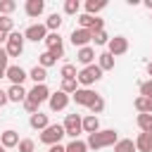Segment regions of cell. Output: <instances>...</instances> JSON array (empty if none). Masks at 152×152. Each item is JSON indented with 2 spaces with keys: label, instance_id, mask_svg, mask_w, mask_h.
I'll return each mask as SVG.
<instances>
[{
  "label": "cell",
  "instance_id": "1",
  "mask_svg": "<svg viewBox=\"0 0 152 152\" xmlns=\"http://www.w3.org/2000/svg\"><path fill=\"white\" fill-rule=\"evenodd\" d=\"M116 140H119L116 131H114V128H107V131H95V133H90L88 140H86V145H88L90 150H102V147L116 145Z\"/></svg>",
  "mask_w": 152,
  "mask_h": 152
},
{
  "label": "cell",
  "instance_id": "2",
  "mask_svg": "<svg viewBox=\"0 0 152 152\" xmlns=\"http://www.w3.org/2000/svg\"><path fill=\"white\" fill-rule=\"evenodd\" d=\"M102 78V69L97 66V64H90V66H83L78 74H76V81L83 86V88H88V86H93V83H97Z\"/></svg>",
  "mask_w": 152,
  "mask_h": 152
},
{
  "label": "cell",
  "instance_id": "3",
  "mask_svg": "<svg viewBox=\"0 0 152 152\" xmlns=\"http://www.w3.org/2000/svg\"><path fill=\"white\" fill-rule=\"evenodd\" d=\"M62 138H64V126L62 124H50L43 133H40V142L45 145H62Z\"/></svg>",
  "mask_w": 152,
  "mask_h": 152
},
{
  "label": "cell",
  "instance_id": "4",
  "mask_svg": "<svg viewBox=\"0 0 152 152\" xmlns=\"http://www.w3.org/2000/svg\"><path fill=\"white\" fill-rule=\"evenodd\" d=\"M62 126H64V135H69L71 140H78V133L83 131V119L78 114H66Z\"/></svg>",
  "mask_w": 152,
  "mask_h": 152
},
{
  "label": "cell",
  "instance_id": "5",
  "mask_svg": "<svg viewBox=\"0 0 152 152\" xmlns=\"http://www.w3.org/2000/svg\"><path fill=\"white\" fill-rule=\"evenodd\" d=\"M7 45H5V50H7V55L10 57H19L21 52H24V33H17V31H12L10 36H7V40H5Z\"/></svg>",
  "mask_w": 152,
  "mask_h": 152
},
{
  "label": "cell",
  "instance_id": "6",
  "mask_svg": "<svg viewBox=\"0 0 152 152\" xmlns=\"http://www.w3.org/2000/svg\"><path fill=\"white\" fill-rule=\"evenodd\" d=\"M45 45H48V52H50L55 59L64 57V43H62V36H59V33H48Z\"/></svg>",
  "mask_w": 152,
  "mask_h": 152
},
{
  "label": "cell",
  "instance_id": "7",
  "mask_svg": "<svg viewBox=\"0 0 152 152\" xmlns=\"http://www.w3.org/2000/svg\"><path fill=\"white\" fill-rule=\"evenodd\" d=\"M48 97H50V90H48L45 83H38V86H33V88L26 93V100L33 102V104H38V107H40V102H45Z\"/></svg>",
  "mask_w": 152,
  "mask_h": 152
},
{
  "label": "cell",
  "instance_id": "8",
  "mask_svg": "<svg viewBox=\"0 0 152 152\" xmlns=\"http://www.w3.org/2000/svg\"><path fill=\"white\" fill-rule=\"evenodd\" d=\"M69 40H71L74 48H86L93 40V31H88V28H74L71 36H69Z\"/></svg>",
  "mask_w": 152,
  "mask_h": 152
},
{
  "label": "cell",
  "instance_id": "9",
  "mask_svg": "<svg viewBox=\"0 0 152 152\" xmlns=\"http://www.w3.org/2000/svg\"><path fill=\"white\" fill-rule=\"evenodd\" d=\"M128 50V38H124V36H114V38H109V43H107V52L112 55V57H119V55H124Z\"/></svg>",
  "mask_w": 152,
  "mask_h": 152
},
{
  "label": "cell",
  "instance_id": "10",
  "mask_svg": "<svg viewBox=\"0 0 152 152\" xmlns=\"http://www.w3.org/2000/svg\"><path fill=\"white\" fill-rule=\"evenodd\" d=\"M24 38H26V40H33V43L45 40V38H48V28H45V24H31V26L24 31Z\"/></svg>",
  "mask_w": 152,
  "mask_h": 152
},
{
  "label": "cell",
  "instance_id": "11",
  "mask_svg": "<svg viewBox=\"0 0 152 152\" xmlns=\"http://www.w3.org/2000/svg\"><path fill=\"white\" fill-rule=\"evenodd\" d=\"M5 78H10V81H12V86H21V83L28 78V74H26L19 64H12V66H7V69H5Z\"/></svg>",
  "mask_w": 152,
  "mask_h": 152
},
{
  "label": "cell",
  "instance_id": "12",
  "mask_svg": "<svg viewBox=\"0 0 152 152\" xmlns=\"http://www.w3.org/2000/svg\"><path fill=\"white\" fill-rule=\"evenodd\" d=\"M71 97H74V102H76V104H81V107H90V104H93V100L97 97V93H95V90H90V88H78Z\"/></svg>",
  "mask_w": 152,
  "mask_h": 152
},
{
  "label": "cell",
  "instance_id": "13",
  "mask_svg": "<svg viewBox=\"0 0 152 152\" xmlns=\"http://www.w3.org/2000/svg\"><path fill=\"white\" fill-rule=\"evenodd\" d=\"M78 24H81L78 28H88V31H93V33L104 28V21L97 19V17H90V14H81V17H78Z\"/></svg>",
  "mask_w": 152,
  "mask_h": 152
},
{
  "label": "cell",
  "instance_id": "14",
  "mask_svg": "<svg viewBox=\"0 0 152 152\" xmlns=\"http://www.w3.org/2000/svg\"><path fill=\"white\" fill-rule=\"evenodd\" d=\"M48 102H50V109H52V112H62V109H66V104H69V95L62 93V90H57V93H50Z\"/></svg>",
  "mask_w": 152,
  "mask_h": 152
},
{
  "label": "cell",
  "instance_id": "15",
  "mask_svg": "<svg viewBox=\"0 0 152 152\" xmlns=\"http://www.w3.org/2000/svg\"><path fill=\"white\" fill-rule=\"evenodd\" d=\"M28 124H31V128H36V131H45V128L50 126V119H48V114H43V112H36V114H31Z\"/></svg>",
  "mask_w": 152,
  "mask_h": 152
},
{
  "label": "cell",
  "instance_id": "16",
  "mask_svg": "<svg viewBox=\"0 0 152 152\" xmlns=\"http://www.w3.org/2000/svg\"><path fill=\"white\" fill-rule=\"evenodd\" d=\"M76 59H78L83 66H90V64H93V59H95V50H93L90 45H86V48H78V52H76Z\"/></svg>",
  "mask_w": 152,
  "mask_h": 152
},
{
  "label": "cell",
  "instance_id": "17",
  "mask_svg": "<svg viewBox=\"0 0 152 152\" xmlns=\"http://www.w3.org/2000/svg\"><path fill=\"white\" fill-rule=\"evenodd\" d=\"M0 145L7 150V147H17L19 145V133L17 131H12V128H7L2 135H0Z\"/></svg>",
  "mask_w": 152,
  "mask_h": 152
},
{
  "label": "cell",
  "instance_id": "18",
  "mask_svg": "<svg viewBox=\"0 0 152 152\" xmlns=\"http://www.w3.org/2000/svg\"><path fill=\"white\" fill-rule=\"evenodd\" d=\"M43 10H45V2H43V0H26V14H28L31 19L40 17Z\"/></svg>",
  "mask_w": 152,
  "mask_h": 152
},
{
  "label": "cell",
  "instance_id": "19",
  "mask_svg": "<svg viewBox=\"0 0 152 152\" xmlns=\"http://www.w3.org/2000/svg\"><path fill=\"white\" fill-rule=\"evenodd\" d=\"M135 150L138 152H152V133H140L135 138Z\"/></svg>",
  "mask_w": 152,
  "mask_h": 152
},
{
  "label": "cell",
  "instance_id": "20",
  "mask_svg": "<svg viewBox=\"0 0 152 152\" xmlns=\"http://www.w3.org/2000/svg\"><path fill=\"white\" fill-rule=\"evenodd\" d=\"M26 93H28V90H24V86H10L7 100H10V102H24V100H26Z\"/></svg>",
  "mask_w": 152,
  "mask_h": 152
},
{
  "label": "cell",
  "instance_id": "21",
  "mask_svg": "<svg viewBox=\"0 0 152 152\" xmlns=\"http://www.w3.org/2000/svg\"><path fill=\"white\" fill-rule=\"evenodd\" d=\"M83 131L90 135V133H95V131H100V119L95 116V114H88L86 119H83Z\"/></svg>",
  "mask_w": 152,
  "mask_h": 152
},
{
  "label": "cell",
  "instance_id": "22",
  "mask_svg": "<svg viewBox=\"0 0 152 152\" xmlns=\"http://www.w3.org/2000/svg\"><path fill=\"white\" fill-rule=\"evenodd\" d=\"M104 7H107V2H104V0H88V2H86V14H90V17H93V14L102 12Z\"/></svg>",
  "mask_w": 152,
  "mask_h": 152
},
{
  "label": "cell",
  "instance_id": "23",
  "mask_svg": "<svg viewBox=\"0 0 152 152\" xmlns=\"http://www.w3.org/2000/svg\"><path fill=\"white\" fill-rule=\"evenodd\" d=\"M62 21H64V19H62V14H57V12H55V14H50V17H48L45 28H48V31H52V33H57V31H59V26H62Z\"/></svg>",
  "mask_w": 152,
  "mask_h": 152
},
{
  "label": "cell",
  "instance_id": "24",
  "mask_svg": "<svg viewBox=\"0 0 152 152\" xmlns=\"http://www.w3.org/2000/svg\"><path fill=\"white\" fill-rule=\"evenodd\" d=\"M97 66H100L102 71H109V69H114V57H112L109 52H102V55H97Z\"/></svg>",
  "mask_w": 152,
  "mask_h": 152
},
{
  "label": "cell",
  "instance_id": "25",
  "mask_svg": "<svg viewBox=\"0 0 152 152\" xmlns=\"http://www.w3.org/2000/svg\"><path fill=\"white\" fill-rule=\"evenodd\" d=\"M28 78H33V81H36V86H38V83H45V78H48V69H43V66H38V64H36V66L28 71Z\"/></svg>",
  "mask_w": 152,
  "mask_h": 152
},
{
  "label": "cell",
  "instance_id": "26",
  "mask_svg": "<svg viewBox=\"0 0 152 152\" xmlns=\"http://www.w3.org/2000/svg\"><path fill=\"white\" fill-rule=\"evenodd\" d=\"M138 128L142 133H152V114H138Z\"/></svg>",
  "mask_w": 152,
  "mask_h": 152
},
{
  "label": "cell",
  "instance_id": "27",
  "mask_svg": "<svg viewBox=\"0 0 152 152\" xmlns=\"http://www.w3.org/2000/svg\"><path fill=\"white\" fill-rule=\"evenodd\" d=\"M114 152H135V142H133V140H128V138H124V140H116V145H114Z\"/></svg>",
  "mask_w": 152,
  "mask_h": 152
},
{
  "label": "cell",
  "instance_id": "28",
  "mask_svg": "<svg viewBox=\"0 0 152 152\" xmlns=\"http://www.w3.org/2000/svg\"><path fill=\"white\" fill-rule=\"evenodd\" d=\"M76 83H78L76 78H62V88H59V90H62V93H66V95H74V93L78 90V86H76Z\"/></svg>",
  "mask_w": 152,
  "mask_h": 152
},
{
  "label": "cell",
  "instance_id": "29",
  "mask_svg": "<svg viewBox=\"0 0 152 152\" xmlns=\"http://www.w3.org/2000/svg\"><path fill=\"white\" fill-rule=\"evenodd\" d=\"M133 104H135V109H138L140 114H150V104H152V100H147V97L140 95V97H135Z\"/></svg>",
  "mask_w": 152,
  "mask_h": 152
},
{
  "label": "cell",
  "instance_id": "30",
  "mask_svg": "<svg viewBox=\"0 0 152 152\" xmlns=\"http://www.w3.org/2000/svg\"><path fill=\"white\" fill-rule=\"evenodd\" d=\"M86 150H88V145L83 140H71L69 145H64V152H86Z\"/></svg>",
  "mask_w": 152,
  "mask_h": 152
},
{
  "label": "cell",
  "instance_id": "31",
  "mask_svg": "<svg viewBox=\"0 0 152 152\" xmlns=\"http://www.w3.org/2000/svg\"><path fill=\"white\" fill-rule=\"evenodd\" d=\"M52 64H57V59H55V57H52V55H50V52L45 50V52H43V55L38 57V66L48 69V66H52Z\"/></svg>",
  "mask_w": 152,
  "mask_h": 152
},
{
  "label": "cell",
  "instance_id": "32",
  "mask_svg": "<svg viewBox=\"0 0 152 152\" xmlns=\"http://www.w3.org/2000/svg\"><path fill=\"white\" fill-rule=\"evenodd\" d=\"M17 10V2L14 0H0V14L2 17H10V12Z\"/></svg>",
  "mask_w": 152,
  "mask_h": 152
},
{
  "label": "cell",
  "instance_id": "33",
  "mask_svg": "<svg viewBox=\"0 0 152 152\" xmlns=\"http://www.w3.org/2000/svg\"><path fill=\"white\" fill-rule=\"evenodd\" d=\"M12 28H14V19H12V17H2V14H0V31L10 36V33H12Z\"/></svg>",
  "mask_w": 152,
  "mask_h": 152
},
{
  "label": "cell",
  "instance_id": "34",
  "mask_svg": "<svg viewBox=\"0 0 152 152\" xmlns=\"http://www.w3.org/2000/svg\"><path fill=\"white\" fill-rule=\"evenodd\" d=\"M78 10H81L78 0H66L64 2V14H78Z\"/></svg>",
  "mask_w": 152,
  "mask_h": 152
},
{
  "label": "cell",
  "instance_id": "35",
  "mask_svg": "<svg viewBox=\"0 0 152 152\" xmlns=\"http://www.w3.org/2000/svg\"><path fill=\"white\" fill-rule=\"evenodd\" d=\"M93 43H95V45H107V43H109V36L104 33V28L93 33Z\"/></svg>",
  "mask_w": 152,
  "mask_h": 152
},
{
  "label": "cell",
  "instance_id": "36",
  "mask_svg": "<svg viewBox=\"0 0 152 152\" xmlns=\"http://www.w3.org/2000/svg\"><path fill=\"white\" fill-rule=\"evenodd\" d=\"M17 147H19V152H33V150H36V142H33L31 138H24V140H19Z\"/></svg>",
  "mask_w": 152,
  "mask_h": 152
},
{
  "label": "cell",
  "instance_id": "37",
  "mask_svg": "<svg viewBox=\"0 0 152 152\" xmlns=\"http://www.w3.org/2000/svg\"><path fill=\"white\" fill-rule=\"evenodd\" d=\"M88 109H90V112H93V114H95V116H97V114H100V112H102V109H104V100H102V97H100V95H97V97H95V100H93V104H90V107H88Z\"/></svg>",
  "mask_w": 152,
  "mask_h": 152
},
{
  "label": "cell",
  "instance_id": "38",
  "mask_svg": "<svg viewBox=\"0 0 152 152\" xmlns=\"http://www.w3.org/2000/svg\"><path fill=\"white\" fill-rule=\"evenodd\" d=\"M59 74H62V78H76V66L74 64H64Z\"/></svg>",
  "mask_w": 152,
  "mask_h": 152
},
{
  "label": "cell",
  "instance_id": "39",
  "mask_svg": "<svg viewBox=\"0 0 152 152\" xmlns=\"http://www.w3.org/2000/svg\"><path fill=\"white\" fill-rule=\"evenodd\" d=\"M140 95L147 97V100H152V78L145 81V83H140Z\"/></svg>",
  "mask_w": 152,
  "mask_h": 152
},
{
  "label": "cell",
  "instance_id": "40",
  "mask_svg": "<svg viewBox=\"0 0 152 152\" xmlns=\"http://www.w3.org/2000/svg\"><path fill=\"white\" fill-rule=\"evenodd\" d=\"M7 59H10V55H7V50L0 45V69H7Z\"/></svg>",
  "mask_w": 152,
  "mask_h": 152
},
{
  "label": "cell",
  "instance_id": "41",
  "mask_svg": "<svg viewBox=\"0 0 152 152\" xmlns=\"http://www.w3.org/2000/svg\"><path fill=\"white\" fill-rule=\"evenodd\" d=\"M24 109H26L28 114H36V112H38V104H33V102H28V100H24Z\"/></svg>",
  "mask_w": 152,
  "mask_h": 152
},
{
  "label": "cell",
  "instance_id": "42",
  "mask_svg": "<svg viewBox=\"0 0 152 152\" xmlns=\"http://www.w3.org/2000/svg\"><path fill=\"white\" fill-rule=\"evenodd\" d=\"M7 102H10V100H7V90H2V88H0V107H5Z\"/></svg>",
  "mask_w": 152,
  "mask_h": 152
},
{
  "label": "cell",
  "instance_id": "43",
  "mask_svg": "<svg viewBox=\"0 0 152 152\" xmlns=\"http://www.w3.org/2000/svg\"><path fill=\"white\" fill-rule=\"evenodd\" d=\"M48 152H64V145H52Z\"/></svg>",
  "mask_w": 152,
  "mask_h": 152
},
{
  "label": "cell",
  "instance_id": "44",
  "mask_svg": "<svg viewBox=\"0 0 152 152\" xmlns=\"http://www.w3.org/2000/svg\"><path fill=\"white\" fill-rule=\"evenodd\" d=\"M5 40H7V33H2V31H0V45H2Z\"/></svg>",
  "mask_w": 152,
  "mask_h": 152
},
{
  "label": "cell",
  "instance_id": "45",
  "mask_svg": "<svg viewBox=\"0 0 152 152\" xmlns=\"http://www.w3.org/2000/svg\"><path fill=\"white\" fill-rule=\"evenodd\" d=\"M145 7H147V10H152V0H145Z\"/></svg>",
  "mask_w": 152,
  "mask_h": 152
},
{
  "label": "cell",
  "instance_id": "46",
  "mask_svg": "<svg viewBox=\"0 0 152 152\" xmlns=\"http://www.w3.org/2000/svg\"><path fill=\"white\" fill-rule=\"evenodd\" d=\"M147 74H150V76H152V62H150V64H147Z\"/></svg>",
  "mask_w": 152,
  "mask_h": 152
},
{
  "label": "cell",
  "instance_id": "47",
  "mask_svg": "<svg viewBox=\"0 0 152 152\" xmlns=\"http://www.w3.org/2000/svg\"><path fill=\"white\" fill-rule=\"evenodd\" d=\"M0 78H5V69H0Z\"/></svg>",
  "mask_w": 152,
  "mask_h": 152
},
{
  "label": "cell",
  "instance_id": "48",
  "mask_svg": "<svg viewBox=\"0 0 152 152\" xmlns=\"http://www.w3.org/2000/svg\"><path fill=\"white\" fill-rule=\"evenodd\" d=\"M2 150H5V147H2V145H0V152H2Z\"/></svg>",
  "mask_w": 152,
  "mask_h": 152
},
{
  "label": "cell",
  "instance_id": "49",
  "mask_svg": "<svg viewBox=\"0 0 152 152\" xmlns=\"http://www.w3.org/2000/svg\"><path fill=\"white\" fill-rule=\"evenodd\" d=\"M2 152H5V150H2Z\"/></svg>",
  "mask_w": 152,
  "mask_h": 152
}]
</instances>
